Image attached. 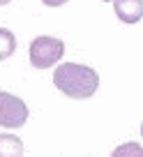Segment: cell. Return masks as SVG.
Segmentation results:
<instances>
[{
	"mask_svg": "<svg viewBox=\"0 0 143 157\" xmlns=\"http://www.w3.org/2000/svg\"><path fill=\"white\" fill-rule=\"evenodd\" d=\"M53 83L67 97L74 99H88L95 95L99 86V76L92 67L85 65H76V63H65L60 67H55L53 72Z\"/></svg>",
	"mask_w": 143,
	"mask_h": 157,
	"instance_id": "obj_1",
	"label": "cell"
},
{
	"mask_svg": "<svg viewBox=\"0 0 143 157\" xmlns=\"http://www.w3.org/2000/svg\"><path fill=\"white\" fill-rule=\"evenodd\" d=\"M65 53V44L58 37H37L30 44V65L35 69H46L55 65Z\"/></svg>",
	"mask_w": 143,
	"mask_h": 157,
	"instance_id": "obj_2",
	"label": "cell"
},
{
	"mask_svg": "<svg viewBox=\"0 0 143 157\" xmlns=\"http://www.w3.org/2000/svg\"><path fill=\"white\" fill-rule=\"evenodd\" d=\"M28 120V106L21 97L0 93V125L2 127H21Z\"/></svg>",
	"mask_w": 143,
	"mask_h": 157,
	"instance_id": "obj_3",
	"label": "cell"
},
{
	"mask_svg": "<svg viewBox=\"0 0 143 157\" xmlns=\"http://www.w3.org/2000/svg\"><path fill=\"white\" fill-rule=\"evenodd\" d=\"M113 10L120 21L136 23L143 19V0H113Z\"/></svg>",
	"mask_w": 143,
	"mask_h": 157,
	"instance_id": "obj_4",
	"label": "cell"
},
{
	"mask_svg": "<svg viewBox=\"0 0 143 157\" xmlns=\"http://www.w3.org/2000/svg\"><path fill=\"white\" fill-rule=\"evenodd\" d=\"M0 157H23V141L14 134H0Z\"/></svg>",
	"mask_w": 143,
	"mask_h": 157,
	"instance_id": "obj_5",
	"label": "cell"
},
{
	"mask_svg": "<svg viewBox=\"0 0 143 157\" xmlns=\"http://www.w3.org/2000/svg\"><path fill=\"white\" fill-rule=\"evenodd\" d=\"M16 51V37L7 28H0V60H7Z\"/></svg>",
	"mask_w": 143,
	"mask_h": 157,
	"instance_id": "obj_6",
	"label": "cell"
},
{
	"mask_svg": "<svg viewBox=\"0 0 143 157\" xmlns=\"http://www.w3.org/2000/svg\"><path fill=\"white\" fill-rule=\"evenodd\" d=\"M111 157H143V148L138 146V143L129 141V143L118 146L113 152H111Z\"/></svg>",
	"mask_w": 143,
	"mask_h": 157,
	"instance_id": "obj_7",
	"label": "cell"
},
{
	"mask_svg": "<svg viewBox=\"0 0 143 157\" xmlns=\"http://www.w3.org/2000/svg\"><path fill=\"white\" fill-rule=\"evenodd\" d=\"M42 2H44L46 7H58V5H65L67 0H42Z\"/></svg>",
	"mask_w": 143,
	"mask_h": 157,
	"instance_id": "obj_8",
	"label": "cell"
},
{
	"mask_svg": "<svg viewBox=\"0 0 143 157\" xmlns=\"http://www.w3.org/2000/svg\"><path fill=\"white\" fill-rule=\"evenodd\" d=\"M7 2H12V0H0V5H7Z\"/></svg>",
	"mask_w": 143,
	"mask_h": 157,
	"instance_id": "obj_9",
	"label": "cell"
},
{
	"mask_svg": "<svg viewBox=\"0 0 143 157\" xmlns=\"http://www.w3.org/2000/svg\"><path fill=\"white\" fill-rule=\"evenodd\" d=\"M141 134H143V123H141Z\"/></svg>",
	"mask_w": 143,
	"mask_h": 157,
	"instance_id": "obj_10",
	"label": "cell"
},
{
	"mask_svg": "<svg viewBox=\"0 0 143 157\" xmlns=\"http://www.w3.org/2000/svg\"><path fill=\"white\" fill-rule=\"evenodd\" d=\"M104 2H111V0H104Z\"/></svg>",
	"mask_w": 143,
	"mask_h": 157,
	"instance_id": "obj_11",
	"label": "cell"
}]
</instances>
